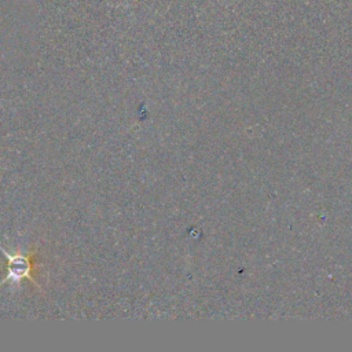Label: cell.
<instances>
[{
    "mask_svg": "<svg viewBox=\"0 0 352 352\" xmlns=\"http://www.w3.org/2000/svg\"><path fill=\"white\" fill-rule=\"evenodd\" d=\"M0 252L7 257V276L1 280L0 285H4L6 282H10L11 285H18L22 279L28 278L30 279L37 287L38 283L32 276V265H30V253L19 250H6L3 246H0Z\"/></svg>",
    "mask_w": 352,
    "mask_h": 352,
    "instance_id": "1",
    "label": "cell"
}]
</instances>
